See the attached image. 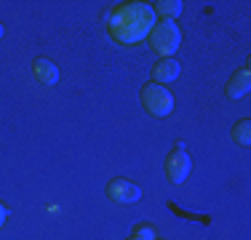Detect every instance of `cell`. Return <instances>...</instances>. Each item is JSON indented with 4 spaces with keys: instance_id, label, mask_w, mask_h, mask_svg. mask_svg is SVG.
Here are the masks:
<instances>
[{
    "instance_id": "obj_8",
    "label": "cell",
    "mask_w": 251,
    "mask_h": 240,
    "mask_svg": "<svg viewBox=\"0 0 251 240\" xmlns=\"http://www.w3.org/2000/svg\"><path fill=\"white\" fill-rule=\"evenodd\" d=\"M32 72H35V77H38V83H43V86H53V83L59 80V67L51 59H35Z\"/></svg>"
},
{
    "instance_id": "obj_12",
    "label": "cell",
    "mask_w": 251,
    "mask_h": 240,
    "mask_svg": "<svg viewBox=\"0 0 251 240\" xmlns=\"http://www.w3.org/2000/svg\"><path fill=\"white\" fill-rule=\"evenodd\" d=\"M5 216H8V211H5V206H3V203H0V227L5 224Z\"/></svg>"
},
{
    "instance_id": "obj_10",
    "label": "cell",
    "mask_w": 251,
    "mask_h": 240,
    "mask_svg": "<svg viewBox=\"0 0 251 240\" xmlns=\"http://www.w3.org/2000/svg\"><path fill=\"white\" fill-rule=\"evenodd\" d=\"M232 142L243 144V147L251 142V120H241V123L232 125Z\"/></svg>"
},
{
    "instance_id": "obj_13",
    "label": "cell",
    "mask_w": 251,
    "mask_h": 240,
    "mask_svg": "<svg viewBox=\"0 0 251 240\" xmlns=\"http://www.w3.org/2000/svg\"><path fill=\"white\" fill-rule=\"evenodd\" d=\"M3 32H5V29H3V24H0V38H3Z\"/></svg>"
},
{
    "instance_id": "obj_7",
    "label": "cell",
    "mask_w": 251,
    "mask_h": 240,
    "mask_svg": "<svg viewBox=\"0 0 251 240\" xmlns=\"http://www.w3.org/2000/svg\"><path fill=\"white\" fill-rule=\"evenodd\" d=\"M179 70H182V67H179V62H176L174 56H163L160 62L152 64V77H155V83H160V86H163V83L176 80Z\"/></svg>"
},
{
    "instance_id": "obj_14",
    "label": "cell",
    "mask_w": 251,
    "mask_h": 240,
    "mask_svg": "<svg viewBox=\"0 0 251 240\" xmlns=\"http://www.w3.org/2000/svg\"><path fill=\"white\" fill-rule=\"evenodd\" d=\"M128 240H134V238H128Z\"/></svg>"
},
{
    "instance_id": "obj_11",
    "label": "cell",
    "mask_w": 251,
    "mask_h": 240,
    "mask_svg": "<svg viewBox=\"0 0 251 240\" xmlns=\"http://www.w3.org/2000/svg\"><path fill=\"white\" fill-rule=\"evenodd\" d=\"M131 238H134V240H155V230H152L150 224H139Z\"/></svg>"
},
{
    "instance_id": "obj_15",
    "label": "cell",
    "mask_w": 251,
    "mask_h": 240,
    "mask_svg": "<svg viewBox=\"0 0 251 240\" xmlns=\"http://www.w3.org/2000/svg\"><path fill=\"white\" fill-rule=\"evenodd\" d=\"M155 240H158V238H155Z\"/></svg>"
},
{
    "instance_id": "obj_1",
    "label": "cell",
    "mask_w": 251,
    "mask_h": 240,
    "mask_svg": "<svg viewBox=\"0 0 251 240\" xmlns=\"http://www.w3.org/2000/svg\"><path fill=\"white\" fill-rule=\"evenodd\" d=\"M107 27L118 43H136L150 35L155 27V14L147 3H121L107 16Z\"/></svg>"
},
{
    "instance_id": "obj_2",
    "label": "cell",
    "mask_w": 251,
    "mask_h": 240,
    "mask_svg": "<svg viewBox=\"0 0 251 240\" xmlns=\"http://www.w3.org/2000/svg\"><path fill=\"white\" fill-rule=\"evenodd\" d=\"M142 107L155 118H166L174 112V96L160 83H145L142 86Z\"/></svg>"
},
{
    "instance_id": "obj_5",
    "label": "cell",
    "mask_w": 251,
    "mask_h": 240,
    "mask_svg": "<svg viewBox=\"0 0 251 240\" xmlns=\"http://www.w3.org/2000/svg\"><path fill=\"white\" fill-rule=\"evenodd\" d=\"M107 197H110L112 203H136L142 197V190L136 187L134 182H128V179H112L110 184H107Z\"/></svg>"
},
{
    "instance_id": "obj_3",
    "label": "cell",
    "mask_w": 251,
    "mask_h": 240,
    "mask_svg": "<svg viewBox=\"0 0 251 240\" xmlns=\"http://www.w3.org/2000/svg\"><path fill=\"white\" fill-rule=\"evenodd\" d=\"M150 43H152V48H158L160 53L171 56V53L179 48V43H182V32H179L176 22L163 19L160 24H155V27L150 29Z\"/></svg>"
},
{
    "instance_id": "obj_4",
    "label": "cell",
    "mask_w": 251,
    "mask_h": 240,
    "mask_svg": "<svg viewBox=\"0 0 251 240\" xmlns=\"http://www.w3.org/2000/svg\"><path fill=\"white\" fill-rule=\"evenodd\" d=\"M190 155L184 152V142H176V149L166 158V176L171 184H182L190 173Z\"/></svg>"
},
{
    "instance_id": "obj_9",
    "label": "cell",
    "mask_w": 251,
    "mask_h": 240,
    "mask_svg": "<svg viewBox=\"0 0 251 240\" xmlns=\"http://www.w3.org/2000/svg\"><path fill=\"white\" fill-rule=\"evenodd\" d=\"M155 8H158V14L163 19H171V22L182 14V3L179 0H160V3H155Z\"/></svg>"
},
{
    "instance_id": "obj_6",
    "label": "cell",
    "mask_w": 251,
    "mask_h": 240,
    "mask_svg": "<svg viewBox=\"0 0 251 240\" xmlns=\"http://www.w3.org/2000/svg\"><path fill=\"white\" fill-rule=\"evenodd\" d=\"M251 88V72H249V64H243L241 70H235V75L230 77L227 83V96L230 99H243Z\"/></svg>"
}]
</instances>
